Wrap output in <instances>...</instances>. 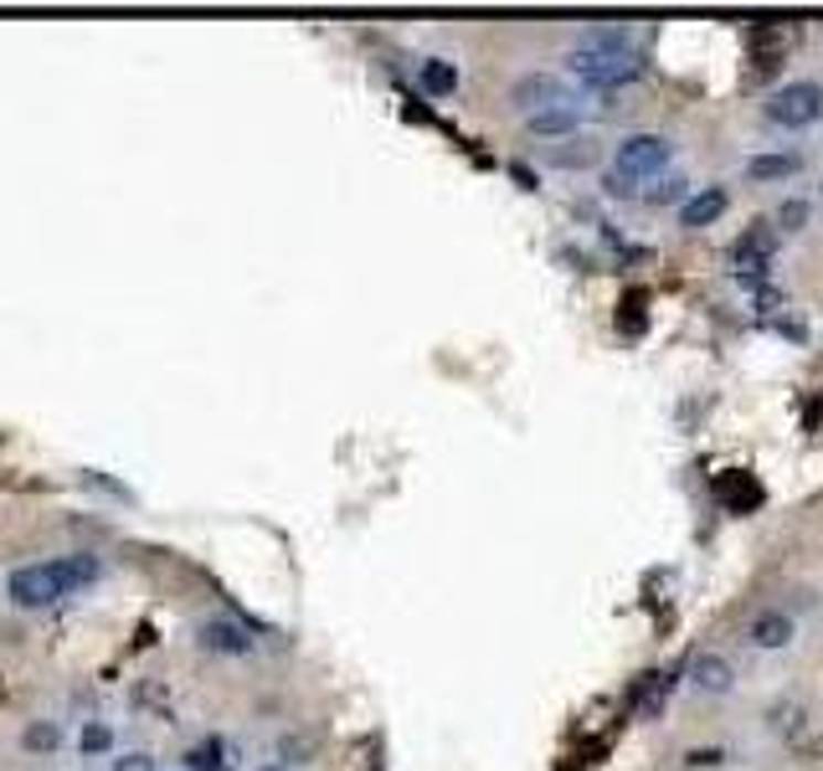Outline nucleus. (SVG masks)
I'll use <instances>...</instances> for the list:
<instances>
[{
  "instance_id": "f257e3e1",
  "label": "nucleus",
  "mask_w": 823,
  "mask_h": 771,
  "mask_svg": "<svg viewBox=\"0 0 823 771\" xmlns=\"http://www.w3.org/2000/svg\"><path fill=\"white\" fill-rule=\"evenodd\" d=\"M98 577H104L98 556L73 550V556H57V561L15 566L11 581H6V596H11V608H21V612H42V608H57L62 596H77Z\"/></svg>"
},
{
  "instance_id": "f03ea898",
  "label": "nucleus",
  "mask_w": 823,
  "mask_h": 771,
  "mask_svg": "<svg viewBox=\"0 0 823 771\" xmlns=\"http://www.w3.org/2000/svg\"><path fill=\"white\" fill-rule=\"evenodd\" d=\"M567 73L577 77L582 88L613 93V88L639 83V77H644V62H639V52H633L629 27H592L582 42L571 46Z\"/></svg>"
},
{
  "instance_id": "7ed1b4c3",
  "label": "nucleus",
  "mask_w": 823,
  "mask_h": 771,
  "mask_svg": "<svg viewBox=\"0 0 823 771\" xmlns=\"http://www.w3.org/2000/svg\"><path fill=\"white\" fill-rule=\"evenodd\" d=\"M762 119L778 124V129H788V134L813 129V124L823 119V88L819 83H782L778 93H767Z\"/></svg>"
},
{
  "instance_id": "20e7f679",
  "label": "nucleus",
  "mask_w": 823,
  "mask_h": 771,
  "mask_svg": "<svg viewBox=\"0 0 823 771\" xmlns=\"http://www.w3.org/2000/svg\"><path fill=\"white\" fill-rule=\"evenodd\" d=\"M669 160H674V145L664 134H629L613 155V170L629 180H658L669 170Z\"/></svg>"
},
{
  "instance_id": "39448f33",
  "label": "nucleus",
  "mask_w": 823,
  "mask_h": 771,
  "mask_svg": "<svg viewBox=\"0 0 823 771\" xmlns=\"http://www.w3.org/2000/svg\"><path fill=\"white\" fill-rule=\"evenodd\" d=\"M509 104L520 108L525 119H536V114H546V108L577 104V98H571V88L556 73H530V77H520V83L509 88Z\"/></svg>"
},
{
  "instance_id": "423d86ee",
  "label": "nucleus",
  "mask_w": 823,
  "mask_h": 771,
  "mask_svg": "<svg viewBox=\"0 0 823 771\" xmlns=\"http://www.w3.org/2000/svg\"><path fill=\"white\" fill-rule=\"evenodd\" d=\"M772 257H778V232L767 222H757L751 232H741L736 237V247H731V263L741 267V283H757L772 267Z\"/></svg>"
},
{
  "instance_id": "0eeeda50",
  "label": "nucleus",
  "mask_w": 823,
  "mask_h": 771,
  "mask_svg": "<svg viewBox=\"0 0 823 771\" xmlns=\"http://www.w3.org/2000/svg\"><path fill=\"white\" fill-rule=\"evenodd\" d=\"M196 643L207 653H222V658H247V653H253L247 627L232 623V617H207V623L196 627Z\"/></svg>"
},
{
  "instance_id": "6e6552de",
  "label": "nucleus",
  "mask_w": 823,
  "mask_h": 771,
  "mask_svg": "<svg viewBox=\"0 0 823 771\" xmlns=\"http://www.w3.org/2000/svg\"><path fill=\"white\" fill-rule=\"evenodd\" d=\"M726 207H731V191H726V186H705V191H695L685 207H679V226H685V232H700V226L720 222Z\"/></svg>"
},
{
  "instance_id": "1a4fd4ad",
  "label": "nucleus",
  "mask_w": 823,
  "mask_h": 771,
  "mask_svg": "<svg viewBox=\"0 0 823 771\" xmlns=\"http://www.w3.org/2000/svg\"><path fill=\"white\" fill-rule=\"evenodd\" d=\"M689 679H695V689H705V695H731L736 689V674L720 653H700V658L689 664Z\"/></svg>"
},
{
  "instance_id": "9d476101",
  "label": "nucleus",
  "mask_w": 823,
  "mask_h": 771,
  "mask_svg": "<svg viewBox=\"0 0 823 771\" xmlns=\"http://www.w3.org/2000/svg\"><path fill=\"white\" fill-rule=\"evenodd\" d=\"M747 638L757 643V648H767V653L788 648V643H793V617H788V612H757L751 627H747Z\"/></svg>"
},
{
  "instance_id": "9b49d317",
  "label": "nucleus",
  "mask_w": 823,
  "mask_h": 771,
  "mask_svg": "<svg viewBox=\"0 0 823 771\" xmlns=\"http://www.w3.org/2000/svg\"><path fill=\"white\" fill-rule=\"evenodd\" d=\"M803 170V155L798 149H782V155H751L747 160V180L767 186V180H793Z\"/></svg>"
},
{
  "instance_id": "f8f14e48",
  "label": "nucleus",
  "mask_w": 823,
  "mask_h": 771,
  "mask_svg": "<svg viewBox=\"0 0 823 771\" xmlns=\"http://www.w3.org/2000/svg\"><path fill=\"white\" fill-rule=\"evenodd\" d=\"M577 124H582V108L561 104V108H546V114H536V119H525V129L536 134V139H571V134H577Z\"/></svg>"
},
{
  "instance_id": "ddd939ff",
  "label": "nucleus",
  "mask_w": 823,
  "mask_h": 771,
  "mask_svg": "<svg viewBox=\"0 0 823 771\" xmlns=\"http://www.w3.org/2000/svg\"><path fill=\"white\" fill-rule=\"evenodd\" d=\"M186 771H238L232 767V746L222 736H201V741L186 751Z\"/></svg>"
},
{
  "instance_id": "4468645a",
  "label": "nucleus",
  "mask_w": 823,
  "mask_h": 771,
  "mask_svg": "<svg viewBox=\"0 0 823 771\" xmlns=\"http://www.w3.org/2000/svg\"><path fill=\"white\" fill-rule=\"evenodd\" d=\"M598 139H592V134H571L567 145H556L551 155H546V160L551 165H561V170H587V165H598Z\"/></svg>"
},
{
  "instance_id": "2eb2a0df",
  "label": "nucleus",
  "mask_w": 823,
  "mask_h": 771,
  "mask_svg": "<svg viewBox=\"0 0 823 771\" xmlns=\"http://www.w3.org/2000/svg\"><path fill=\"white\" fill-rule=\"evenodd\" d=\"M57 746H62L57 720H27V726H21V751H27V757H52Z\"/></svg>"
},
{
  "instance_id": "dca6fc26",
  "label": "nucleus",
  "mask_w": 823,
  "mask_h": 771,
  "mask_svg": "<svg viewBox=\"0 0 823 771\" xmlns=\"http://www.w3.org/2000/svg\"><path fill=\"white\" fill-rule=\"evenodd\" d=\"M114 751V726L108 720H83L77 730V757H108Z\"/></svg>"
},
{
  "instance_id": "f3484780",
  "label": "nucleus",
  "mask_w": 823,
  "mask_h": 771,
  "mask_svg": "<svg viewBox=\"0 0 823 771\" xmlns=\"http://www.w3.org/2000/svg\"><path fill=\"white\" fill-rule=\"evenodd\" d=\"M648 207H685L689 201V180L685 176H658L654 186L644 191Z\"/></svg>"
},
{
  "instance_id": "a211bd4d",
  "label": "nucleus",
  "mask_w": 823,
  "mask_h": 771,
  "mask_svg": "<svg viewBox=\"0 0 823 771\" xmlns=\"http://www.w3.org/2000/svg\"><path fill=\"white\" fill-rule=\"evenodd\" d=\"M422 88L437 93V98H449V93L458 88V67L443 62V57H428V62H422Z\"/></svg>"
},
{
  "instance_id": "6ab92c4d",
  "label": "nucleus",
  "mask_w": 823,
  "mask_h": 771,
  "mask_svg": "<svg viewBox=\"0 0 823 771\" xmlns=\"http://www.w3.org/2000/svg\"><path fill=\"white\" fill-rule=\"evenodd\" d=\"M778 226H782V232H803V226H809V201H782Z\"/></svg>"
},
{
  "instance_id": "aec40b11",
  "label": "nucleus",
  "mask_w": 823,
  "mask_h": 771,
  "mask_svg": "<svg viewBox=\"0 0 823 771\" xmlns=\"http://www.w3.org/2000/svg\"><path fill=\"white\" fill-rule=\"evenodd\" d=\"M114 771H160V767H155L150 751H124V757L114 761Z\"/></svg>"
},
{
  "instance_id": "412c9836",
  "label": "nucleus",
  "mask_w": 823,
  "mask_h": 771,
  "mask_svg": "<svg viewBox=\"0 0 823 771\" xmlns=\"http://www.w3.org/2000/svg\"><path fill=\"white\" fill-rule=\"evenodd\" d=\"M278 757H309V741H299V736H284V741H278Z\"/></svg>"
},
{
  "instance_id": "4be33fe9",
  "label": "nucleus",
  "mask_w": 823,
  "mask_h": 771,
  "mask_svg": "<svg viewBox=\"0 0 823 771\" xmlns=\"http://www.w3.org/2000/svg\"><path fill=\"white\" fill-rule=\"evenodd\" d=\"M253 771H288L284 761H263V767H253Z\"/></svg>"
}]
</instances>
